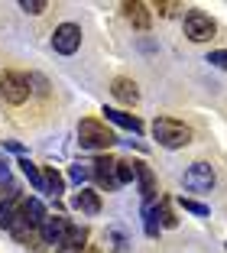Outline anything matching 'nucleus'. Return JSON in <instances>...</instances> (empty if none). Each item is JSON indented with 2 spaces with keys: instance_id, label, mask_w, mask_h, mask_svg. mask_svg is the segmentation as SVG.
Instances as JSON below:
<instances>
[{
  "instance_id": "24",
  "label": "nucleus",
  "mask_w": 227,
  "mask_h": 253,
  "mask_svg": "<svg viewBox=\"0 0 227 253\" xmlns=\"http://www.w3.org/2000/svg\"><path fill=\"white\" fill-rule=\"evenodd\" d=\"M110 240H114V250L117 253H127V237L120 231H110Z\"/></svg>"
},
{
  "instance_id": "10",
  "label": "nucleus",
  "mask_w": 227,
  "mask_h": 253,
  "mask_svg": "<svg viewBox=\"0 0 227 253\" xmlns=\"http://www.w3.org/2000/svg\"><path fill=\"white\" fill-rule=\"evenodd\" d=\"M20 214L26 217V221H30L33 227H39V224H43L45 217H49V214H45V208H43V201H39V198H23V201H20Z\"/></svg>"
},
{
  "instance_id": "4",
  "label": "nucleus",
  "mask_w": 227,
  "mask_h": 253,
  "mask_svg": "<svg viewBox=\"0 0 227 253\" xmlns=\"http://www.w3.org/2000/svg\"><path fill=\"white\" fill-rule=\"evenodd\" d=\"M182 182H185V188H188V192H211L218 179H214V169L208 163H191L188 169H185Z\"/></svg>"
},
{
  "instance_id": "17",
  "label": "nucleus",
  "mask_w": 227,
  "mask_h": 253,
  "mask_svg": "<svg viewBox=\"0 0 227 253\" xmlns=\"http://www.w3.org/2000/svg\"><path fill=\"white\" fill-rule=\"evenodd\" d=\"M20 169H23V175H26V179L33 182V188H36V192H45V179H43V172H39L36 166L30 163V159H20Z\"/></svg>"
},
{
  "instance_id": "18",
  "label": "nucleus",
  "mask_w": 227,
  "mask_h": 253,
  "mask_svg": "<svg viewBox=\"0 0 227 253\" xmlns=\"http://www.w3.org/2000/svg\"><path fill=\"white\" fill-rule=\"evenodd\" d=\"M143 224H146L149 237H159V217H156V201H146L143 205Z\"/></svg>"
},
{
  "instance_id": "7",
  "label": "nucleus",
  "mask_w": 227,
  "mask_h": 253,
  "mask_svg": "<svg viewBox=\"0 0 227 253\" xmlns=\"http://www.w3.org/2000/svg\"><path fill=\"white\" fill-rule=\"evenodd\" d=\"M94 179H97V185H101V188L114 192V188L120 185L117 159H114V156H97V159H94Z\"/></svg>"
},
{
  "instance_id": "27",
  "label": "nucleus",
  "mask_w": 227,
  "mask_h": 253,
  "mask_svg": "<svg viewBox=\"0 0 227 253\" xmlns=\"http://www.w3.org/2000/svg\"><path fill=\"white\" fill-rule=\"evenodd\" d=\"M30 84H36V91H39V94H45V82L39 78V75H33V78H30Z\"/></svg>"
},
{
  "instance_id": "6",
  "label": "nucleus",
  "mask_w": 227,
  "mask_h": 253,
  "mask_svg": "<svg viewBox=\"0 0 227 253\" xmlns=\"http://www.w3.org/2000/svg\"><path fill=\"white\" fill-rule=\"evenodd\" d=\"M81 45V30L75 26V23H62V26H55V33H52V49L62 55H72L78 52Z\"/></svg>"
},
{
  "instance_id": "19",
  "label": "nucleus",
  "mask_w": 227,
  "mask_h": 253,
  "mask_svg": "<svg viewBox=\"0 0 227 253\" xmlns=\"http://www.w3.org/2000/svg\"><path fill=\"white\" fill-rule=\"evenodd\" d=\"M156 217H159L162 227H176V224H179V217L172 214V205H169V198H159V201H156Z\"/></svg>"
},
{
  "instance_id": "29",
  "label": "nucleus",
  "mask_w": 227,
  "mask_h": 253,
  "mask_svg": "<svg viewBox=\"0 0 227 253\" xmlns=\"http://www.w3.org/2000/svg\"><path fill=\"white\" fill-rule=\"evenodd\" d=\"M85 253H97V250H85Z\"/></svg>"
},
{
  "instance_id": "15",
  "label": "nucleus",
  "mask_w": 227,
  "mask_h": 253,
  "mask_svg": "<svg viewBox=\"0 0 227 253\" xmlns=\"http://www.w3.org/2000/svg\"><path fill=\"white\" fill-rule=\"evenodd\" d=\"M85 240H88V227H81V224H68V231H65V237H62V244L78 247V250H88V247H85Z\"/></svg>"
},
{
  "instance_id": "12",
  "label": "nucleus",
  "mask_w": 227,
  "mask_h": 253,
  "mask_svg": "<svg viewBox=\"0 0 227 253\" xmlns=\"http://www.w3.org/2000/svg\"><path fill=\"white\" fill-rule=\"evenodd\" d=\"M72 205L78 211H85V214H97V211H101V198H97V192H88V188L75 192L72 195Z\"/></svg>"
},
{
  "instance_id": "28",
  "label": "nucleus",
  "mask_w": 227,
  "mask_h": 253,
  "mask_svg": "<svg viewBox=\"0 0 227 253\" xmlns=\"http://www.w3.org/2000/svg\"><path fill=\"white\" fill-rule=\"evenodd\" d=\"M59 253H85V250H78V247H68V244H59Z\"/></svg>"
},
{
  "instance_id": "8",
  "label": "nucleus",
  "mask_w": 227,
  "mask_h": 253,
  "mask_svg": "<svg viewBox=\"0 0 227 253\" xmlns=\"http://www.w3.org/2000/svg\"><path fill=\"white\" fill-rule=\"evenodd\" d=\"M68 231V221L65 217H45L43 224H39V237H43V244H62V237H65Z\"/></svg>"
},
{
  "instance_id": "14",
  "label": "nucleus",
  "mask_w": 227,
  "mask_h": 253,
  "mask_svg": "<svg viewBox=\"0 0 227 253\" xmlns=\"http://www.w3.org/2000/svg\"><path fill=\"white\" fill-rule=\"evenodd\" d=\"M139 195H143V201H156V175L149 166H139Z\"/></svg>"
},
{
  "instance_id": "16",
  "label": "nucleus",
  "mask_w": 227,
  "mask_h": 253,
  "mask_svg": "<svg viewBox=\"0 0 227 253\" xmlns=\"http://www.w3.org/2000/svg\"><path fill=\"white\" fill-rule=\"evenodd\" d=\"M139 166H143V163H136V159H117L120 185H124V182H136L139 179Z\"/></svg>"
},
{
  "instance_id": "2",
  "label": "nucleus",
  "mask_w": 227,
  "mask_h": 253,
  "mask_svg": "<svg viewBox=\"0 0 227 253\" xmlns=\"http://www.w3.org/2000/svg\"><path fill=\"white\" fill-rule=\"evenodd\" d=\"M78 140L85 149H110L117 143V136L110 133L101 120H81L78 124Z\"/></svg>"
},
{
  "instance_id": "11",
  "label": "nucleus",
  "mask_w": 227,
  "mask_h": 253,
  "mask_svg": "<svg viewBox=\"0 0 227 253\" xmlns=\"http://www.w3.org/2000/svg\"><path fill=\"white\" fill-rule=\"evenodd\" d=\"M124 16L136 26V30H149V10H146V3H139V0L124 3Z\"/></svg>"
},
{
  "instance_id": "20",
  "label": "nucleus",
  "mask_w": 227,
  "mask_h": 253,
  "mask_svg": "<svg viewBox=\"0 0 227 253\" xmlns=\"http://www.w3.org/2000/svg\"><path fill=\"white\" fill-rule=\"evenodd\" d=\"M68 175H72V182H88V179H94V163H75L72 169H68Z\"/></svg>"
},
{
  "instance_id": "5",
  "label": "nucleus",
  "mask_w": 227,
  "mask_h": 253,
  "mask_svg": "<svg viewBox=\"0 0 227 253\" xmlns=\"http://www.w3.org/2000/svg\"><path fill=\"white\" fill-rule=\"evenodd\" d=\"M185 36H188L191 42H208V39L214 36V20L208 13H201V10L185 13Z\"/></svg>"
},
{
  "instance_id": "9",
  "label": "nucleus",
  "mask_w": 227,
  "mask_h": 253,
  "mask_svg": "<svg viewBox=\"0 0 227 253\" xmlns=\"http://www.w3.org/2000/svg\"><path fill=\"white\" fill-rule=\"evenodd\" d=\"M104 117L110 120V124H117V126H124V130H133V133H143V120L139 117H133V114H124V111H114V107H104Z\"/></svg>"
},
{
  "instance_id": "1",
  "label": "nucleus",
  "mask_w": 227,
  "mask_h": 253,
  "mask_svg": "<svg viewBox=\"0 0 227 253\" xmlns=\"http://www.w3.org/2000/svg\"><path fill=\"white\" fill-rule=\"evenodd\" d=\"M153 133L166 149H179V146H188L191 143V130L185 124H179V120H172V117H156Z\"/></svg>"
},
{
  "instance_id": "26",
  "label": "nucleus",
  "mask_w": 227,
  "mask_h": 253,
  "mask_svg": "<svg viewBox=\"0 0 227 253\" xmlns=\"http://www.w3.org/2000/svg\"><path fill=\"white\" fill-rule=\"evenodd\" d=\"M208 62L218 65V68H227V52H224V49H221V52H211V55H208Z\"/></svg>"
},
{
  "instance_id": "23",
  "label": "nucleus",
  "mask_w": 227,
  "mask_h": 253,
  "mask_svg": "<svg viewBox=\"0 0 227 253\" xmlns=\"http://www.w3.org/2000/svg\"><path fill=\"white\" fill-rule=\"evenodd\" d=\"M20 7L26 10V13H43L49 3H45V0H20Z\"/></svg>"
},
{
  "instance_id": "13",
  "label": "nucleus",
  "mask_w": 227,
  "mask_h": 253,
  "mask_svg": "<svg viewBox=\"0 0 227 253\" xmlns=\"http://www.w3.org/2000/svg\"><path fill=\"white\" fill-rule=\"evenodd\" d=\"M110 91H114V97L124 101V104H136L139 101V91H136V84H133L130 78H117V82L110 84Z\"/></svg>"
},
{
  "instance_id": "21",
  "label": "nucleus",
  "mask_w": 227,
  "mask_h": 253,
  "mask_svg": "<svg viewBox=\"0 0 227 253\" xmlns=\"http://www.w3.org/2000/svg\"><path fill=\"white\" fill-rule=\"evenodd\" d=\"M43 179H45V195H59L62 192V175L55 169H45Z\"/></svg>"
},
{
  "instance_id": "22",
  "label": "nucleus",
  "mask_w": 227,
  "mask_h": 253,
  "mask_svg": "<svg viewBox=\"0 0 227 253\" xmlns=\"http://www.w3.org/2000/svg\"><path fill=\"white\" fill-rule=\"evenodd\" d=\"M182 208L191 211V214H201V217L208 214V205H201V201H195V198H182Z\"/></svg>"
},
{
  "instance_id": "3",
  "label": "nucleus",
  "mask_w": 227,
  "mask_h": 253,
  "mask_svg": "<svg viewBox=\"0 0 227 253\" xmlns=\"http://www.w3.org/2000/svg\"><path fill=\"white\" fill-rule=\"evenodd\" d=\"M0 94L10 104H23L30 97V78L20 75V72H3L0 75Z\"/></svg>"
},
{
  "instance_id": "25",
  "label": "nucleus",
  "mask_w": 227,
  "mask_h": 253,
  "mask_svg": "<svg viewBox=\"0 0 227 253\" xmlns=\"http://www.w3.org/2000/svg\"><path fill=\"white\" fill-rule=\"evenodd\" d=\"M156 10H159L162 16H176L179 10H182V3H156Z\"/></svg>"
}]
</instances>
